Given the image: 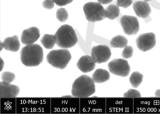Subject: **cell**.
Here are the masks:
<instances>
[{
	"label": "cell",
	"instance_id": "28",
	"mask_svg": "<svg viewBox=\"0 0 160 114\" xmlns=\"http://www.w3.org/2000/svg\"><path fill=\"white\" fill-rule=\"evenodd\" d=\"M4 65V62L3 59L0 57V71L2 70Z\"/></svg>",
	"mask_w": 160,
	"mask_h": 114
},
{
	"label": "cell",
	"instance_id": "10",
	"mask_svg": "<svg viewBox=\"0 0 160 114\" xmlns=\"http://www.w3.org/2000/svg\"><path fill=\"white\" fill-rule=\"evenodd\" d=\"M40 36V31L38 28L32 27L24 30L22 32L21 40L22 43L26 45L34 44Z\"/></svg>",
	"mask_w": 160,
	"mask_h": 114
},
{
	"label": "cell",
	"instance_id": "31",
	"mask_svg": "<svg viewBox=\"0 0 160 114\" xmlns=\"http://www.w3.org/2000/svg\"><path fill=\"white\" fill-rule=\"evenodd\" d=\"M72 96L68 95H65L62 96V97H72Z\"/></svg>",
	"mask_w": 160,
	"mask_h": 114
},
{
	"label": "cell",
	"instance_id": "27",
	"mask_svg": "<svg viewBox=\"0 0 160 114\" xmlns=\"http://www.w3.org/2000/svg\"><path fill=\"white\" fill-rule=\"evenodd\" d=\"M98 2L101 4H108L111 3L113 0H97Z\"/></svg>",
	"mask_w": 160,
	"mask_h": 114
},
{
	"label": "cell",
	"instance_id": "25",
	"mask_svg": "<svg viewBox=\"0 0 160 114\" xmlns=\"http://www.w3.org/2000/svg\"><path fill=\"white\" fill-rule=\"evenodd\" d=\"M54 3L52 0H44L42 3V5L45 8L51 9L54 7Z\"/></svg>",
	"mask_w": 160,
	"mask_h": 114
},
{
	"label": "cell",
	"instance_id": "1",
	"mask_svg": "<svg viewBox=\"0 0 160 114\" xmlns=\"http://www.w3.org/2000/svg\"><path fill=\"white\" fill-rule=\"evenodd\" d=\"M43 58V49L39 44H33L26 45L21 50V60L26 66H37L42 62Z\"/></svg>",
	"mask_w": 160,
	"mask_h": 114
},
{
	"label": "cell",
	"instance_id": "9",
	"mask_svg": "<svg viewBox=\"0 0 160 114\" xmlns=\"http://www.w3.org/2000/svg\"><path fill=\"white\" fill-rule=\"evenodd\" d=\"M136 42L137 47L140 50L143 52L148 51L156 45L155 35L152 32L141 34L137 38Z\"/></svg>",
	"mask_w": 160,
	"mask_h": 114
},
{
	"label": "cell",
	"instance_id": "12",
	"mask_svg": "<svg viewBox=\"0 0 160 114\" xmlns=\"http://www.w3.org/2000/svg\"><path fill=\"white\" fill-rule=\"evenodd\" d=\"M132 8L136 16L141 18H148L151 12V9L149 4L144 0L135 2L133 4Z\"/></svg>",
	"mask_w": 160,
	"mask_h": 114
},
{
	"label": "cell",
	"instance_id": "14",
	"mask_svg": "<svg viewBox=\"0 0 160 114\" xmlns=\"http://www.w3.org/2000/svg\"><path fill=\"white\" fill-rule=\"evenodd\" d=\"M3 43L5 50L13 52L18 51L20 46L18 37L16 35L6 38Z\"/></svg>",
	"mask_w": 160,
	"mask_h": 114
},
{
	"label": "cell",
	"instance_id": "11",
	"mask_svg": "<svg viewBox=\"0 0 160 114\" xmlns=\"http://www.w3.org/2000/svg\"><path fill=\"white\" fill-rule=\"evenodd\" d=\"M20 88L15 85L3 81L0 84V97L1 98L16 97L20 92Z\"/></svg>",
	"mask_w": 160,
	"mask_h": 114
},
{
	"label": "cell",
	"instance_id": "19",
	"mask_svg": "<svg viewBox=\"0 0 160 114\" xmlns=\"http://www.w3.org/2000/svg\"><path fill=\"white\" fill-rule=\"evenodd\" d=\"M143 75L138 71L132 73L129 77V81L132 86L134 88H137L142 83Z\"/></svg>",
	"mask_w": 160,
	"mask_h": 114
},
{
	"label": "cell",
	"instance_id": "26",
	"mask_svg": "<svg viewBox=\"0 0 160 114\" xmlns=\"http://www.w3.org/2000/svg\"><path fill=\"white\" fill-rule=\"evenodd\" d=\"M58 6H62L71 3L73 0H52Z\"/></svg>",
	"mask_w": 160,
	"mask_h": 114
},
{
	"label": "cell",
	"instance_id": "18",
	"mask_svg": "<svg viewBox=\"0 0 160 114\" xmlns=\"http://www.w3.org/2000/svg\"><path fill=\"white\" fill-rule=\"evenodd\" d=\"M40 42L46 48L52 49L56 43V37L55 35L46 34L41 38Z\"/></svg>",
	"mask_w": 160,
	"mask_h": 114
},
{
	"label": "cell",
	"instance_id": "32",
	"mask_svg": "<svg viewBox=\"0 0 160 114\" xmlns=\"http://www.w3.org/2000/svg\"><path fill=\"white\" fill-rule=\"evenodd\" d=\"M144 1L147 2H148V1H152V0H144Z\"/></svg>",
	"mask_w": 160,
	"mask_h": 114
},
{
	"label": "cell",
	"instance_id": "20",
	"mask_svg": "<svg viewBox=\"0 0 160 114\" xmlns=\"http://www.w3.org/2000/svg\"><path fill=\"white\" fill-rule=\"evenodd\" d=\"M56 16L60 21L65 22L68 19V11L64 8H60L57 10Z\"/></svg>",
	"mask_w": 160,
	"mask_h": 114
},
{
	"label": "cell",
	"instance_id": "6",
	"mask_svg": "<svg viewBox=\"0 0 160 114\" xmlns=\"http://www.w3.org/2000/svg\"><path fill=\"white\" fill-rule=\"evenodd\" d=\"M108 68L111 73L122 77H125L129 74L130 66L128 61L122 58H116L108 64Z\"/></svg>",
	"mask_w": 160,
	"mask_h": 114
},
{
	"label": "cell",
	"instance_id": "13",
	"mask_svg": "<svg viewBox=\"0 0 160 114\" xmlns=\"http://www.w3.org/2000/svg\"><path fill=\"white\" fill-rule=\"evenodd\" d=\"M96 63L91 56L85 55L79 58L76 64V66L81 72L86 73L94 70Z\"/></svg>",
	"mask_w": 160,
	"mask_h": 114
},
{
	"label": "cell",
	"instance_id": "24",
	"mask_svg": "<svg viewBox=\"0 0 160 114\" xmlns=\"http://www.w3.org/2000/svg\"><path fill=\"white\" fill-rule=\"evenodd\" d=\"M133 0H117L116 5L118 7H121L127 8L132 4Z\"/></svg>",
	"mask_w": 160,
	"mask_h": 114
},
{
	"label": "cell",
	"instance_id": "5",
	"mask_svg": "<svg viewBox=\"0 0 160 114\" xmlns=\"http://www.w3.org/2000/svg\"><path fill=\"white\" fill-rule=\"evenodd\" d=\"M86 19L94 22L100 21L104 18L105 9L98 2H90L86 3L83 7Z\"/></svg>",
	"mask_w": 160,
	"mask_h": 114
},
{
	"label": "cell",
	"instance_id": "8",
	"mask_svg": "<svg viewBox=\"0 0 160 114\" xmlns=\"http://www.w3.org/2000/svg\"><path fill=\"white\" fill-rule=\"evenodd\" d=\"M111 54L110 49L105 45L93 46L91 50V57L96 63L98 64L107 62Z\"/></svg>",
	"mask_w": 160,
	"mask_h": 114
},
{
	"label": "cell",
	"instance_id": "15",
	"mask_svg": "<svg viewBox=\"0 0 160 114\" xmlns=\"http://www.w3.org/2000/svg\"><path fill=\"white\" fill-rule=\"evenodd\" d=\"M110 77L108 71L102 68H99L94 72L92 78L95 83H102L108 80Z\"/></svg>",
	"mask_w": 160,
	"mask_h": 114
},
{
	"label": "cell",
	"instance_id": "7",
	"mask_svg": "<svg viewBox=\"0 0 160 114\" xmlns=\"http://www.w3.org/2000/svg\"><path fill=\"white\" fill-rule=\"evenodd\" d=\"M120 23L124 33L128 35H135L139 30V21L135 16L124 15L120 18Z\"/></svg>",
	"mask_w": 160,
	"mask_h": 114
},
{
	"label": "cell",
	"instance_id": "22",
	"mask_svg": "<svg viewBox=\"0 0 160 114\" xmlns=\"http://www.w3.org/2000/svg\"><path fill=\"white\" fill-rule=\"evenodd\" d=\"M133 52V49L132 47L130 46L127 45L124 47L121 55L124 58H129L132 57Z\"/></svg>",
	"mask_w": 160,
	"mask_h": 114
},
{
	"label": "cell",
	"instance_id": "21",
	"mask_svg": "<svg viewBox=\"0 0 160 114\" xmlns=\"http://www.w3.org/2000/svg\"><path fill=\"white\" fill-rule=\"evenodd\" d=\"M15 77L14 73L9 71L3 72L1 76L2 81L10 83L15 80Z\"/></svg>",
	"mask_w": 160,
	"mask_h": 114
},
{
	"label": "cell",
	"instance_id": "30",
	"mask_svg": "<svg viewBox=\"0 0 160 114\" xmlns=\"http://www.w3.org/2000/svg\"><path fill=\"white\" fill-rule=\"evenodd\" d=\"M0 51H1L3 48H4V44L3 42H2L1 41H0Z\"/></svg>",
	"mask_w": 160,
	"mask_h": 114
},
{
	"label": "cell",
	"instance_id": "2",
	"mask_svg": "<svg viewBox=\"0 0 160 114\" xmlns=\"http://www.w3.org/2000/svg\"><path fill=\"white\" fill-rule=\"evenodd\" d=\"M96 91L95 82L89 76L83 74L77 78L73 82L71 89L73 97H88Z\"/></svg>",
	"mask_w": 160,
	"mask_h": 114
},
{
	"label": "cell",
	"instance_id": "4",
	"mask_svg": "<svg viewBox=\"0 0 160 114\" xmlns=\"http://www.w3.org/2000/svg\"><path fill=\"white\" fill-rule=\"evenodd\" d=\"M71 58L70 51L64 48L52 50L46 56L48 63L55 68L61 70L66 67Z\"/></svg>",
	"mask_w": 160,
	"mask_h": 114
},
{
	"label": "cell",
	"instance_id": "16",
	"mask_svg": "<svg viewBox=\"0 0 160 114\" xmlns=\"http://www.w3.org/2000/svg\"><path fill=\"white\" fill-rule=\"evenodd\" d=\"M128 42V40L125 37L118 35L112 39L110 44L112 48H122L127 46Z\"/></svg>",
	"mask_w": 160,
	"mask_h": 114
},
{
	"label": "cell",
	"instance_id": "17",
	"mask_svg": "<svg viewBox=\"0 0 160 114\" xmlns=\"http://www.w3.org/2000/svg\"><path fill=\"white\" fill-rule=\"evenodd\" d=\"M104 18L113 20L117 18L119 15L120 10L119 7L114 4H110L105 9Z\"/></svg>",
	"mask_w": 160,
	"mask_h": 114
},
{
	"label": "cell",
	"instance_id": "23",
	"mask_svg": "<svg viewBox=\"0 0 160 114\" xmlns=\"http://www.w3.org/2000/svg\"><path fill=\"white\" fill-rule=\"evenodd\" d=\"M123 97H141V95L138 91L130 89L123 94Z\"/></svg>",
	"mask_w": 160,
	"mask_h": 114
},
{
	"label": "cell",
	"instance_id": "3",
	"mask_svg": "<svg viewBox=\"0 0 160 114\" xmlns=\"http://www.w3.org/2000/svg\"><path fill=\"white\" fill-rule=\"evenodd\" d=\"M56 45L64 49L71 48L77 43L78 38L73 28L70 25L64 24L58 30L55 34Z\"/></svg>",
	"mask_w": 160,
	"mask_h": 114
},
{
	"label": "cell",
	"instance_id": "29",
	"mask_svg": "<svg viewBox=\"0 0 160 114\" xmlns=\"http://www.w3.org/2000/svg\"><path fill=\"white\" fill-rule=\"evenodd\" d=\"M155 97H160V89L157 90L155 93Z\"/></svg>",
	"mask_w": 160,
	"mask_h": 114
}]
</instances>
